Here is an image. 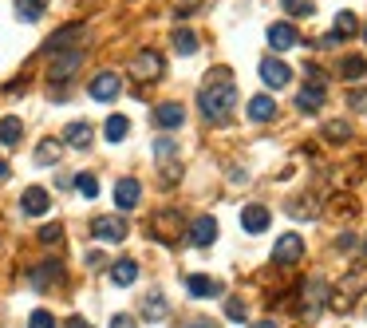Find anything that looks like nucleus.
I'll use <instances>...</instances> for the list:
<instances>
[{
    "mask_svg": "<svg viewBox=\"0 0 367 328\" xmlns=\"http://www.w3.org/2000/svg\"><path fill=\"white\" fill-rule=\"evenodd\" d=\"M197 107H202V115L210 123H225L233 115V107H237V83H233V76L225 68H217L210 76V83L197 91Z\"/></svg>",
    "mask_w": 367,
    "mask_h": 328,
    "instance_id": "1",
    "label": "nucleus"
},
{
    "mask_svg": "<svg viewBox=\"0 0 367 328\" xmlns=\"http://www.w3.org/2000/svg\"><path fill=\"white\" fill-rule=\"evenodd\" d=\"M296 107L304 115H316L324 107V71L320 68H308V83L296 91Z\"/></svg>",
    "mask_w": 367,
    "mask_h": 328,
    "instance_id": "2",
    "label": "nucleus"
},
{
    "mask_svg": "<svg viewBox=\"0 0 367 328\" xmlns=\"http://www.w3.org/2000/svg\"><path fill=\"white\" fill-rule=\"evenodd\" d=\"M130 76L143 79V83H150V79H162V56L154 52V48L135 52V60H130Z\"/></svg>",
    "mask_w": 367,
    "mask_h": 328,
    "instance_id": "3",
    "label": "nucleus"
},
{
    "mask_svg": "<svg viewBox=\"0 0 367 328\" xmlns=\"http://www.w3.org/2000/svg\"><path fill=\"white\" fill-rule=\"evenodd\" d=\"M273 261L276 265H296V261H304V237L300 233H281L273 245Z\"/></svg>",
    "mask_w": 367,
    "mask_h": 328,
    "instance_id": "4",
    "label": "nucleus"
},
{
    "mask_svg": "<svg viewBox=\"0 0 367 328\" xmlns=\"http://www.w3.org/2000/svg\"><path fill=\"white\" fill-rule=\"evenodd\" d=\"M91 233L99 237V242H111V245H119V242H127V222L123 217H115V214H103V217H95L91 222Z\"/></svg>",
    "mask_w": 367,
    "mask_h": 328,
    "instance_id": "5",
    "label": "nucleus"
},
{
    "mask_svg": "<svg viewBox=\"0 0 367 328\" xmlns=\"http://www.w3.org/2000/svg\"><path fill=\"white\" fill-rule=\"evenodd\" d=\"M154 158H158V170H162V182L178 178V143L174 138H154Z\"/></svg>",
    "mask_w": 367,
    "mask_h": 328,
    "instance_id": "6",
    "label": "nucleus"
},
{
    "mask_svg": "<svg viewBox=\"0 0 367 328\" xmlns=\"http://www.w3.org/2000/svg\"><path fill=\"white\" fill-rule=\"evenodd\" d=\"M91 99H99V103H111V99H119V91H123V79L115 76V71H99V76L91 79Z\"/></svg>",
    "mask_w": 367,
    "mask_h": 328,
    "instance_id": "7",
    "label": "nucleus"
},
{
    "mask_svg": "<svg viewBox=\"0 0 367 328\" xmlns=\"http://www.w3.org/2000/svg\"><path fill=\"white\" fill-rule=\"evenodd\" d=\"M150 230H154V237H158V242H178V230H182L178 210H158V214H154V222H150Z\"/></svg>",
    "mask_w": 367,
    "mask_h": 328,
    "instance_id": "8",
    "label": "nucleus"
},
{
    "mask_svg": "<svg viewBox=\"0 0 367 328\" xmlns=\"http://www.w3.org/2000/svg\"><path fill=\"white\" fill-rule=\"evenodd\" d=\"M79 63H83V48H68V52L48 68V79L51 83H63V79H71V71H76Z\"/></svg>",
    "mask_w": 367,
    "mask_h": 328,
    "instance_id": "9",
    "label": "nucleus"
},
{
    "mask_svg": "<svg viewBox=\"0 0 367 328\" xmlns=\"http://www.w3.org/2000/svg\"><path fill=\"white\" fill-rule=\"evenodd\" d=\"M269 222H273V214H269L261 202H249V206L241 210V230H245V233H265Z\"/></svg>",
    "mask_w": 367,
    "mask_h": 328,
    "instance_id": "10",
    "label": "nucleus"
},
{
    "mask_svg": "<svg viewBox=\"0 0 367 328\" xmlns=\"http://www.w3.org/2000/svg\"><path fill=\"white\" fill-rule=\"evenodd\" d=\"M261 79H265V87H273V91H281V87H289V79H292V71H289V63H281V60H261Z\"/></svg>",
    "mask_w": 367,
    "mask_h": 328,
    "instance_id": "11",
    "label": "nucleus"
},
{
    "mask_svg": "<svg viewBox=\"0 0 367 328\" xmlns=\"http://www.w3.org/2000/svg\"><path fill=\"white\" fill-rule=\"evenodd\" d=\"M269 43H273V52H289L300 43V36L289 20H276V24H269Z\"/></svg>",
    "mask_w": 367,
    "mask_h": 328,
    "instance_id": "12",
    "label": "nucleus"
},
{
    "mask_svg": "<svg viewBox=\"0 0 367 328\" xmlns=\"http://www.w3.org/2000/svg\"><path fill=\"white\" fill-rule=\"evenodd\" d=\"M20 210H24V214H32V217L48 214V210H51V194L43 190V186H28L24 198H20Z\"/></svg>",
    "mask_w": 367,
    "mask_h": 328,
    "instance_id": "13",
    "label": "nucleus"
},
{
    "mask_svg": "<svg viewBox=\"0 0 367 328\" xmlns=\"http://www.w3.org/2000/svg\"><path fill=\"white\" fill-rule=\"evenodd\" d=\"M138 198H143L138 178H119V182H115V206H119V210H135Z\"/></svg>",
    "mask_w": 367,
    "mask_h": 328,
    "instance_id": "14",
    "label": "nucleus"
},
{
    "mask_svg": "<svg viewBox=\"0 0 367 328\" xmlns=\"http://www.w3.org/2000/svg\"><path fill=\"white\" fill-rule=\"evenodd\" d=\"M217 242V222L210 214L194 217V225H190V245H214Z\"/></svg>",
    "mask_w": 367,
    "mask_h": 328,
    "instance_id": "15",
    "label": "nucleus"
},
{
    "mask_svg": "<svg viewBox=\"0 0 367 328\" xmlns=\"http://www.w3.org/2000/svg\"><path fill=\"white\" fill-rule=\"evenodd\" d=\"M324 297H328V285L320 281V277H316V281H308V289H304V301H300V309H304V317H308V320H312L320 309H324Z\"/></svg>",
    "mask_w": 367,
    "mask_h": 328,
    "instance_id": "16",
    "label": "nucleus"
},
{
    "mask_svg": "<svg viewBox=\"0 0 367 328\" xmlns=\"http://www.w3.org/2000/svg\"><path fill=\"white\" fill-rule=\"evenodd\" d=\"M71 40H83V24H63L60 32H56L48 43H43V52H51V56H56V52H68Z\"/></svg>",
    "mask_w": 367,
    "mask_h": 328,
    "instance_id": "17",
    "label": "nucleus"
},
{
    "mask_svg": "<svg viewBox=\"0 0 367 328\" xmlns=\"http://www.w3.org/2000/svg\"><path fill=\"white\" fill-rule=\"evenodd\" d=\"M154 123L162 130H178L186 123V111H182V103H158L154 107Z\"/></svg>",
    "mask_w": 367,
    "mask_h": 328,
    "instance_id": "18",
    "label": "nucleus"
},
{
    "mask_svg": "<svg viewBox=\"0 0 367 328\" xmlns=\"http://www.w3.org/2000/svg\"><path fill=\"white\" fill-rule=\"evenodd\" d=\"M60 281H63V265H60V261H40V269L32 273V285H36V289L60 285Z\"/></svg>",
    "mask_w": 367,
    "mask_h": 328,
    "instance_id": "19",
    "label": "nucleus"
},
{
    "mask_svg": "<svg viewBox=\"0 0 367 328\" xmlns=\"http://www.w3.org/2000/svg\"><path fill=\"white\" fill-rule=\"evenodd\" d=\"M249 119H253V123L276 119V99L273 96H253V99H249Z\"/></svg>",
    "mask_w": 367,
    "mask_h": 328,
    "instance_id": "20",
    "label": "nucleus"
},
{
    "mask_svg": "<svg viewBox=\"0 0 367 328\" xmlns=\"http://www.w3.org/2000/svg\"><path fill=\"white\" fill-rule=\"evenodd\" d=\"M186 289H190L194 297H202V301H205V297H222V281H214V277H202V273L190 277Z\"/></svg>",
    "mask_w": 367,
    "mask_h": 328,
    "instance_id": "21",
    "label": "nucleus"
},
{
    "mask_svg": "<svg viewBox=\"0 0 367 328\" xmlns=\"http://www.w3.org/2000/svg\"><path fill=\"white\" fill-rule=\"evenodd\" d=\"M63 138H68V147H76V150H87V147H91V123H68V130H63Z\"/></svg>",
    "mask_w": 367,
    "mask_h": 328,
    "instance_id": "22",
    "label": "nucleus"
},
{
    "mask_svg": "<svg viewBox=\"0 0 367 328\" xmlns=\"http://www.w3.org/2000/svg\"><path fill=\"white\" fill-rule=\"evenodd\" d=\"M111 281H115V285H123V289L135 285V281H138V265H135L130 257L115 261V265H111Z\"/></svg>",
    "mask_w": 367,
    "mask_h": 328,
    "instance_id": "23",
    "label": "nucleus"
},
{
    "mask_svg": "<svg viewBox=\"0 0 367 328\" xmlns=\"http://www.w3.org/2000/svg\"><path fill=\"white\" fill-rule=\"evenodd\" d=\"M20 135H24V123H20L16 115H4V119H0V143H4V147H16Z\"/></svg>",
    "mask_w": 367,
    "mask_h": 328,
    "instance_id": "24",
    "label": "nucleus"
},
{
    "mask_svg": "<svg viewBox=\"0 0 367 328\" xmlns=\"http://www.w3.org/2000/svg\"><path fill=\"white\" fill-rule=\"evenodd\" d=\"M60 155H63V147L56 143V138H43L40 147H36V163H40V166H56V163H60Z\"/></svg>",
    "mask_w": 367,
    "mask_h": 328,
    "instance_id": "25",
    "label": "nucleus"
},
{
    "mask_svg": "<svg viewBox=\"0 0 367 328\" xmlns=\"http://www.w3.org/2000/svg\"><path fill=\"white\" fill-rule=\"evenodd\" d=\"M127 130H130L127 115H111V119H107V127H103V135H107V143H123V138H127Z\"/></svg>",
    "mask_w": 367,
    "mask_h": 328,
    "instance_id": "26",
    "label": "nucleus"
},
{
    "mask_svg": "<svg viewBox=\"0 0 367 328\" xmlns=\"http://www.w3.org/2000/svg\"><path fill=\"white\" fill-rule=\"evenodd\" d=\"M340 76L343 79H363L367 76V60H363V56H343V60H340Z\"/></svg>",
    "mask_w": 367,
    "mask_h": 328,
    "instance_id": "27",
    "label": "nucleus"
},
{
    "mask_svg": "<svg viewBox=\"0 0 367 328\" xmlns=\"http://www.w3.org/2000/svg\"><path fill=\"white\" fill-rule=\"evenodd\" d=\"M43 9H48V0H16V16L28 20V24H32V20H40Z\"/></svg>",
    "mask_w": 367,
    "mask_h": 328,
    "instance_id": "28",
    "label": "nucleus"
},
{
    "mask_svg": "<svg viewBox=\"0 0 367 328\" xmlns=\"http://www.w3.org/2000/svg\"><path fill=\"white\" fill-rule=\"evenodd\" d=\"M143 317H146V320H162V317H166V297H162V293H150V297H146V301H143Z\"/></svg>",
    "mask_w": 367,
    "mask_h": 328,
    "instance_id": "29",
    "label": "nucleus"
},
{
    "mask_svg": "<svg viewBox=\"0 0 367 328\" xmlns=\"http://www.w3.org/2000/svg\"><path fill=\"white\" fill-rule=\"evenodd\" d=\"M174 48H178L182 56H194L197 52V36L190 32V28H182V32H174Z\"/></svg>",
    "mask_w": 367,
    "mask_h": 328,
    "instance_id": "30",
    "label": "nucleus"
},
{
    "mask_svg": "<svg viewBox=\"0 0 367 328\" xmlns=\"http://www.w3.org/2000/svg\"><path fill=\"white\" fill-rule=\"evenodd\" d=\"M359 32V20L351 12H336V36H356Z\"/></svg>",
    "mask_w": 367,
    "mask_h": 328,
    "instance_id": "31",
    "label": "nucleus"
},
{
    "mask_svg": "<svg viewBox=\"0 0 367 328\" xmlns=\"http://www.w3.org/2000/svg\"><path fill=\"white\" fill-rule=\"evenodd\" d=\"M281 9L300 20V16H312V0H281Z\"/></svg>",
    "mask_w": 367,
    "mask_h": 328,
    "instance_id": "32",
    "label": "nucleus"
},
{
    "mask_svg": "<svg viewBox=\"0 0 367 328\" xmlns=\"http://www.w3.org/2000/svg\"><path fill=\"white\" fill-rule=\"evenodd\" d=\"M28 328H60V324H56V317H51L48 309H36L32 317H28Z\"/></svg>",
    "mask_w": 367,
    "mask_h": 328,
    "instance_id": "33",
    "label": "nucleus"
},
{
    "mask_svg": "<svg viewBox=\"0 0 367 328\" xmlns=\"http://www.w3.org/2000/svg\"><path fill=\"white\" fill-rule=\"evenodd\" d=\"M76 190L83 194V198H95V194H99V182H95V174H79V178H76Z\"/></svg>",
    "mask_w": 367,
    "mask_h": 328,
    "instance_id": "34",
    "label": "nucleus"
},
{
    "mask_svg": "<svg viewBox=\"0 0 367 328\" xmlns=\"http://www.w3.org/2000/svg\"><path fill=\"white\" fill-rule=\"evenodd\" d=\"M324 135L332 138V143H343V138H351V127H348V123H328Z\"/></svg>",
    "mask_w": 367,
    "mask_h": 328,
    "instance_id": "35",
    "label": "nucleus"
},
{
    "mask_svg": "<svg viewBox=\"0 0 367 328\" xmlns=\"http://www.w3.org/2000/svg\"><path fill=\"white\" fill-rule=\"evenodd\" d=\"M60 237H63V230H60L56 222H51V225H43V230H40V242H43V245H60Z\"/></svg>",
    "mask_w": 367,
    "mask_h": 328,
    "instance_id": "36",
    "label": "nucleus"
},
{
    "mask_svg": "<svg viewBox=\"0 0 367 328\" xmlns=\"http://www.w3.org/2000/svg\"><path fill=\"white\" fill-rule=\"evenodd\" d=\"M225 317H229V320H245L249 309H245L241 301H225Z\"/></svg>",
    "mask_w": 367,
    "mask_h": 328,
    "instance_id": "37",
    "label": "nucleus"
},
{
    "mask_svg": "<svg viewBox=\"0 0 367 328\" xmlns=\"http://www.w3.org/2000/svg\"><path fill=\"white\" fill-rule=\"evenodd\" d=\"M348 103L356 107V111H367V91H351V96H348Z\"/></svg>",
    "mask_w": 367,
    "mask_h": 328,
    "instance_id": "38",
    "label": "nucleus"
},
{
    "mask_svg": "<svg viewBox=\"0 0 367 328\" xmlns=\"http://www.w3.org/2000/svg\"><path fill=\"white\" fill-rule=\"evenodd\" d=\"M111 328H138V324H135V317H127V312H119V317L111 320Z\"/></svg>",
    "mask_w": 367,
    "mask_h": 328,
    "instance_id": "39",
    "label": "nucleus"
},
{
    "mask_svg": "<svg viewBox=\"0 0 367 328\" xmlns=\"http://www.w3.org/2000/svg\"><path fill=\"white\" fill-rule=\"evenodd\" d=\"M87 265L99 269V265H107V257H103V253H91V257H87Z\"/></svg>",
    "mask_w": 367,
    "mask_h": 328,
    "instance_id": "40",
    "label": "nucleus"
},
{
    "mask_svg": "<svg viewBox=\"0 0 367 328\" xmlns=\"http://www.w3.org/2000/svg\"><path fill=\"white\" fill-rule=\"evenodd\" d=\"M68 328H91V324H87L83 317H71V320H68Z\"/></svg>",
    "mask_w": 367,
    "mask_h": 328,
    "instance_id": "41",
    "label": "nucleus"
},
{
    "mask_svg": "<svg viewBox=\"0 0 367 328\" xmlns=\"http://www.w3.org/2000/svg\"><path fill=\"white\" fill-rule=\"evenodd\" d=\"M9 178V163H4V158H0V182Z\"/></svg>",
    "mask_w": 367,
    "mask_h": 328,
    "instance_id": "42",
    "label": "nucleus"
},
{
    "mask_svg": "<svg viewBox=\"0 0 367 328\" xmlns=\"http://www.w3.org/2000/svg\"><path fill=\"white\" fill-rule=\"evenodd\" d=\"M253 328H276V324H273V320H257Z\"/></svg>",
    "mask_w": 367,
    "mask_h": 328,
    "instance_id": "43",
    "label": "nucleus"
},
{
    "mask_svg": "<svg viewBox=\"0 0 367 328\" xmlns=\"http://www.w3.org/2000/svg\"><path fill=\"white\" fill-rule=\"evenodd\" d=\"M190 328H205V324H190Z\"/></svg>",
    "mask_w": 367,
    "mask_h": 328,
    "instance_id": "44",
    "label": "nucleus"
},
{
    "mask_svg": "<svg viewBox=\"0 0 367 328\" xmlns=\"http://www.w3.org/2000/svg\"><path fill=\"white\" fill-rule=\"evenodd\" d=\"M363 36H367V28H363Z\"/></svg>",
    "mask_w": 367,
    "mask_h": 328,
    "instance_id": "45",
    "label": "nucleus"
}]
</instances>
